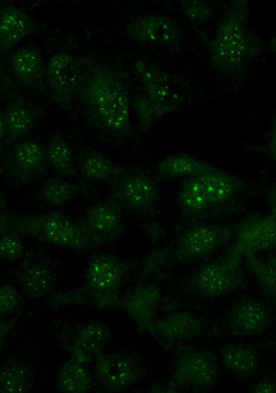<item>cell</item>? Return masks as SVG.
Returning a JSON list of instances; mask_svg holds the SVG:
<instances>
[{"instance_id": "4316f807", "label": "cell", "mask_w": 276, "mask_h": 393, "mask_svg": "<svg viewBox=\"0 0 276 393\" xmlns=\"http://www.w3.org/2000/svg\"><path fill=\"white\" fill-rule=\"evenodd\" d=\"M177 202L181 218L188 226L212 218L208 200L198 177L186 179L179 190Z\"/></svg>"}, {"instance_id": "d4e9b609", "label": "cell", "mask_w": 276, "mask_h": 393, "mask_svg": "<svg viewBox=\"0 0 276 393\" xmlns=\"http://www.w3.org/2000/svg\"><path fill=\"white\" fill-rule=\"evenodd\" d=\"M41 25L30 15L12 3L0 5V59L27 37L37 34Z\"/></svg>"}, {"instance_id": "8fae6325", "label": "cell", "mask_w": 276, "mask_h": 393, "mask_svg": "<svg viewBox=\"0 0 276 393\" xmlns=\"http://www.w3.org/2000/svg\"><path fill=\"white\" fill-rule=\"evenodd\" d=\"M55 330V339L61 349L70 358L86 365L106 350L112 339L108 324L97 319L60 323Z\"/></svg>"}, {"instance_id": "4fadbf2b", "label": "cell", "mask_w": 276, "mask_h": 393, "mask_svg": "<svg viewBox=\"0 0 276 393\" xmlns=\"http://www.w3.org/2000/svg\"><path fill=\"white\" fill-rule=\"evenodd\" d=\"M12 77L0 70V92L6 97L5 140L8 145L25 139L44 115V108L23 95Z\"/></svg>"}, {"instance_id": "74e56055", "label": "cell", "mask_w": 276, "mask_h": 393, "mask_svg": "<svg viewBox=\"0 0 276 393\" xmlns=\"http://www.w3.org/2000/svg\"><path fill=\"white\" fill-rule=\"evenodd\" d=\"M251 392L275 393L276 383L275 376H266L257 380L250 387Z\"/></svg>"}, {"instance_id": "e0dca14e", "label": "cell", "mask_w": 276, "mask_h": 393, "mask_svg": "<svg viewBox=\"0 0 276 393\" xmlns=\"http://www.w3.org/2000/svg\"><path fill=\"white\" fill-rule=\"evenodd\" d=\"M81 59L66 52L52 55L46 64L48 92L61 108L71 110L76 101Z\"/></svg>"}, {"instance_id": "7402d4cb", "label": "cell", "mask_w": 276, "mask_h": 393, "mask_svg": "<svg viewBox=\"0 0 276 393\" xmlns=\"http://www.w3.org/2000/svg\"><path fill=\"white\" fill-rule=\"evenodd\" d=\"M275 208L265 215H253L237 224L236 240L231 250L243 256L244 252L255 254L271 250L276 243Z\"/></svg>"}, {"instance_id": "ac0fdd59", "label": "cell", "mask_w": 276, "mask_h": 393, "mask_svg": "<svg viewBox=\"0 0 276 393\" xmlns=\"http://www.w3.org/2000/svg\"><path fill=\"white\" fill-rule=\"evenodd\" d=\"M208 328L203 318L188 310H178L157 317L146 333L161 347L169 350L204 336Z\"/></svg>"}, {"instance_id": "ba28073f", "label": "cell", "mask_w": 276, "mask_h": 393, "mask_svg": "<svg viewBox=\"0 0 276 393\" xmlns=\"http://www.w3.org/2000/svg\"><path fill=\"white\" fill-rule=\"evenodd\" d=\"M110 199L141 223L151 243L160 241L164 230L160 221L161 194L155 179L137 168L125 171L108 182Z\"/></svg>"}, {"instance_id": "52a82bcc", "label": "cell", "mask_w": 276, "mask_h": 393, "mask_svg": "<svg viewBox=\"0 0 276 393\" xmlns=\"http://www.w3.org/2000/svg\"><path fill=\"white\" fill-rule=\"evenodd\" d=\"M135 70L144 92V95L135 103L142 130H146L164 117L181 110L193 97V87L179 76L144 61L135 63Z\"/></svg>"}, {"instance_id": "2e32d148", "label": "cell", "mask_w": 276, "mask_h": 393, "mask_svg": "<svg viewBox=\"0 0 276 393\" xmlns=\"http://www.w3.org/2000/svg\"><path fill=\"white\" fill-rule=\"evenodd\" d=\"M13 273L17 288L33 301H45L55 292L59 281L52 260L42 251L26 254Z\"/></svg>"}, {"instance_id": "d6986e66", "label": "cell", "mask_w": 276, "mask_h": 393, "mask_svg": "<svg viewBox=\"0 0 276 393\" xmlns=\"http://www.w3.org/2000/svg\"><path fill=\"white\" fill-rule=\"evenodd\" d=\"M123 212L110 199L90 206L76 220L88 234L106 247L115 244L126 232Z\"/></svg>"}, {"instance_id": "30bf717a", "label": "cell", "mask_w": 276, "mask_h": 393, "mask_svg": "<svg viewBox=\"0 0 276 393\" xmlns=\"http://www.w3.org/2000/svg\"><path fill=\"white\" fill-rule=\"evenodd\" d=\"M94 375L99 390L121 392L146 379L148 368L137 353L124 349L108 350L93 361Z\"/></svg>"}, {"instance_id": "cb8c5ba5", "label": "cell", "mask_w": 276, "mask_h": 393, "mask_svg": "<svg viewBox=\"0 0 276 393\" xmlns=\"http://www.w3.org/2000/svg\"><path fill=\"white\" fill-rule=\"evenodd\" d=\"M9 70L15 81L39 94H48L46 77V64L40 50L34 46L22 47L11 54Z\"/></svg>"}, {"instance_id": "44dd1931", "label": "cell", "mask_w": 276, "mask_h": 393, "mask_svg": "<svg viewBox=\"0 0 276 393\" xmlns=\"http://www.w3.org/2000/svg\"><path fill=\"white\" fill-rule=\"evenodd\" d=\"M161 299V290L156 283L139 281L121 295L119 310L124 311L133 321L139 332L146 333L157 318Z\"/></svg>"}, {"instance_id": "9c48e42d", "label": "cell", "mask_w": 276, "mask_h": 393, "mask_svg": "<svg viewBox=\"0 0 276 393\" xmlns=\"http://www.w3.org/2000/svg\"><path fill=\"white\" fill-rule=\"evenodd\" d=\"M219 378L218 360L211 350L184 343L176 347L166 384L152 390L164 392H205L215 386Z\"/></svg>"}, {"instance_id": "83f0119b", "label": "cell", "mask_w": 276, "mask_h": 393, "mask_svg": "<svg viewBox=\"0 0 276 393\" xmlns=\"http://www.w3.org/2000/svg\"><path fill=\"white\" fill-rule=\"evenodd\" d=\"M77 167L86 180L108 183L121 174L126 169V167L89 148H83L78 151Z\"/></svg>"}, {"instance_id": "3957f363", "label": "cell", "mask_w": 276, "mask_h": 393, "mask_svg": "<svg viewBox=\"0 0 276 393\" xmlns=\"http://www.w3.org/2000/svg\"><path fill=\"white\" fill-rule=\"evenodd\" d=\"M237 225L201 222L188 225L171 242L152 252L144 260L137 281L166 277L175 269L201 263L235 235Z\"/></svg>"}, {"instance_id": "d590c367", "label": "cell", "mask_w": 276, "mask_h": 393, "mask_svg": "<svg viewBox=\"0 0 276 393\" xmlns=\"http://www.w3.org/2000/svg\"><path fill=\"white\" fill-rule=\"evenodd\" d=\"M181 3V9L184 14L193 20L206 21L213 15V7L206 1H183Z\"/></svg>"}, {"instance_id": "e575fe53", "label": "cell", "mask_w": 276, "mask_h": 393, "mask_svg": "<svg viewBox=\"0 0 276 393\" xmlns=\"http://www.w3.org/2000/svg\"><path fill=\"white\" fill-rule=\"evenodd\" d=\"M26 255L21 236L13 232H1L0 235V259L8 261H20Z\"/></svg>"}, {"instance_id": "d6a6232c", "label": "cell", "mask_w": 276, "mask_h": 393, "mask_svg": "<svg viewBox=\"0 0 276 393\" xmlns=\"http://www.w3.org/2000/svg\"><path fill=\"white\" fill-rule=\"evenodd\" d=\"M243 256L249 270L258 282L259 288L266 296H275V256L270 255L267 259H261L257 254L246 252Z\"/></svg>"}, {"instance_id": "836d02e7", "label": "cell", "mask_w": 276, "mask_h": 393, "mask_svg": "<svg viewBox=\"0 0 276 393\" xmlns=\"http://www.w3.org/2000/svg\"><path fill=\"white\" fill-rule=\"evenodd\" d=\"M24 298L17 287L10 284L0 285V316L21 315L24 306Z\"/></svg>"}, {"instance_id": "484cf974", "label": "cell", "mask_w": 276, "mask_h": 393, "mask_svg": "<svg viewBox=\"0 0 276 393\" xmlns=\"http://www.w3.org/2000/svg\"><path fill=\"white\" fill-rule=\"evenodd\" d=\"M217 352L222 365L240 381L253 379L259 369L261 356L257 347L253 344L226 343L219 346Z\"/></svg>"}, {"instance_id": "603a6c76", "label": "cell", "mask_w": 276, "mask_h": 393, "mask_svg": "<svg viewBox=\"0 0 276 393\" xmlns=\"http://www.w3.org/2000/svg\"><path fill=\"white\" fill-rule=\"evenodd\" d=\"M128 37L137 42L152 46H172L183 38L179 25L162 14H147L131 20L126 27Z\"/></svg>"}, {"instance_id": "6da1fadb", "label": "cell", "mask_w": 276, "mask_h": 393, "mask_svg": "<svg viewBox=\"0 0 276 393\" xmlns=\"http://www.w3.org/2000/svg\"><path fill=\"white\" fill-rule=\"evenodd\" d=\"M76 101L90 128L103 142L121 145L132 136L131 94L123 69L103 57L80 56Z\"/></svg>"}, {"instance_id": "5b68a950", "label": "cell", "mask_w": 276, "mask_h": 393, "mask_svg": "<svg viewBox=\"0 0 276 393\" xmlns=\"http://www.w3.org/2000/svg\"><path fill=\"white\" fill-rule=\"evenodd\" d=\"M246 0L234 1L221 20L210 51L213 68L226 77L243 75L260 53L262 43L249 24Z\"/></svg>"}, {"instance_id": "9a60e30c", "label": "cell", "mask_w": 276, "mask_h": 393, "mask_svg": "<svg viewBox=\"0 0 276 393\" xmlns=\"http://www.w3.org/2000/svg\"><path fill=\"white\" fill-rule=\"evenodd\" d=\"M198 178L208 200L212 218L239 212L250 192V184L242 177L217 167Z\"/></svg>"}, {"instance_id": "8992f818", "label": "cell", "mask_w": 276, "mask_h": 393, "mask_svg": "<svg viewBox=\"0 0 276 393\" xmlns=\"http://www.w3.org/2000/svg\"><path fill=\"white\" fill-rule=\"evenodd\" d=\"M0 232H13L73 250L86 252L106 245L88 234L66 214L52 211L41 214H22L2 208Z\"/></svg>"}, {"instance_id": "8d00e7d4", "label": "cell", "mask_w": 276, "mask_h": 393, "mask_svg": "<svg viewBox=\"0 0 276 393\" xmlns=\"http://www.w3.org/2000/svg\"><path fill=\"white\" fill-rule=\"evenodd\" d=\"M21 315L14 316H0V352L13 334Z\"/></svg>"}, {"instance_id": "f1b7e54d", "label": "cell", "mask_w": 276, "mask_h": 393, "mask_svg": "<svg viewBox=\"0 0 276 393\" xmlns=\"http://www.w3.org/2000/svg\"><path fill=\"white\" fill-rule=\"evenodd\" d=\"M92 190L90 185L85 181H73L61 177H50L41 184L39 199L50 206L63 205L81 194H88Z\"/></svg>"}, {"instance_id": "f35d334b", "label": "cell", "mask_w": 276, "mask_h": 393, "mask_svg": "<svg viewBox=\"0 0 276 393\" xmlns=\"http://www.w3.org/2000/svg\"><path fill=\"white\" fill-rule=\"evenodd\" d=\"M3 140H5V125L3 112L1 110L0 104V144L3 141Z\"/></svg>"}, {"instance_id": "1f68e13d", "label": "cell", "mask_w": 276, "mask_h": 393, "mask_svg": "<svg viewBox=\"0 0 276 393\" xmlns=\"http://www.w3.org/2000/svg\"><path fill=\"white\" fill-rule=\"evenodd\" d=\"M46 148L48 163L59 174L73 177L76 175L75 155L68 141L60 134H52Z\"/></svg>"}, {"instance_id": "4dcf8cb0", "label": "cell", "mask_w": 276, "mask_h": 393, "mask_svg": "<svg viewBox=\"0 0 276 393\" xmlns=\"http://www.w3.org/2000/svg\"><path fill=\"white\" fill-rule=\"evenodd\" d=\"M55 381L58 391L66 393L88 392L93 385L86 365L70 357L59 365Z\"/></svg>"}, {"instance_id": "5bb4252c", "label": "cell", "mask_w": 276, "mask_h": 393, "mask_svg": "<svg viewBox=\"0 0 276 393\" xmlns=\"http://www.w3.org/2000/svg\"><path fill=\"white\" fill-rule=\"evenodd\" d=\"M48 165L45 147L32 139H23L8 145L0 157L3 175L19 186H26L40 179Z\"/></svg>"}, {"instance_id": "277c9868", "label": "cell", "mask_w": 276, "mask_h": 393, "mask_svg": "<svg viewBox=\"0 0 276 393\" xmlns=\"http://www.w3.org/2000/svg\"><path fill=\"white\" fill-rule=\"evenodd\" d=\"M243 256L229 250L225 254L201 262L180 278L173 288L177 303L192 306H206L221 301L243 290L248 280L241 266Z\"/></svg>"}, {"instance_id": "f546056e", "label": "cell", "mask_w": 276, "mask_h": 393, "mask_svg": "<svg viewBox=\"0 0 276 393\" xmlns=\"http://www.w3.org/2000/svg\"><path fill=\"white\" fill-rule=\"evenodd\" d=\"M216 166L186 154H176L161 160L155 167L157 174L161 179L198 177L211 171Z\"/></svg>"}, {"instance_id": "7a4b0ae2", "label": "cell", "mask_w": 276, "mask_h": 393, "mask_svg": "<svg viewBox=\"0 0 276 393\" xmlns=\"http://www.w3.org/2000/svg\"><path fill=\"white\" fill-rule=\"evenodd\" d=\"M136 264L110 252H95L88 261L81 285L57 290L44 303L51 309L72 306L119 310L123 285Z\"/></svg>"}, {"instance_id": "7c38bea8", "label": "cell", "mask_w": 276, "mask_h": 393, "mask_svg": "<svg viewBox=\"0 0 276 393\" xmlns=\"http://www.w3.org/2000/svg\"><path fill=\"white\" fill-rule=\"evenodd\" d=\"M275 319L274 308L259 298L238 299L221 316L219 331L235 338L257 337L266 333Z\"/></svg>"}, {"instance_id": "ffe728a7", "label": "cell", "mask_w": 276, "mask_h": 393, "mask_svg": "<svg viewBox=\"0 0 276 393\" xmlns=\"http://www.w3.org/2000/svg\"><path fill=\"white\" fill-rule=\"evenodd\" d=\"M35 356L23 350L0 363V392L26 393L41 388V372Z\"/></svg>"}]
</instances>
